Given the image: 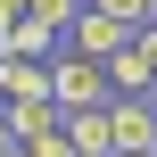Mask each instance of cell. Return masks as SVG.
Masks as SVG:
<instances>
[{
  "instance_id": "cell-1",
  "label": "cell",
  "mask_w": 157,
  "mask_h": 157,
  "mask_svg": "<svg viewBox=\"0 0 157 157\" xmlns=\"http://www.w3.org/2000/svg\"><path fill=\"white\" fill-rule=\"evenodd\" d=\"M50 99H58V116H66V108H108V66L58 50V58H50Z\"/></svg>"
},
{
  "instance_id": "cell-2",
  "label": "cell",
  "mask_w": 157,
  "mask_h": 157,
  "mask_svg": "<svg viewBox=\"0 0 157 157\" xmlns=\"http://www.w3.org/2000/svg\"><path fill=\"white\" fill-rule=\"evenodd\" d=\"M124 41H132V25H116V17H108V8H91V0H83V8H75V25H66V50H75V58H99V66H108Z\"/></svg>"
},
{
  "instance_id": "cell-3",
  "label": "cell",
  "mask_w": 157,
  "mask_h": 157,
  "mask_svg": "<svg viewBox=\"0 0 157 157\" xmlns=\"http://www.w3.org/2000/svg\"><path fill=\"white\" fill-rule=\"evenodd\" d=\"M149 91H157V58L141 50V33H132V41L108 58V99H149Z\"/></svg>"
},
{
  "instance_id": "cell-4",
  "label": "cell",
  "mask_w": 157,
  "mask_h": 157,
  "mask_svg": "<svg viewBox=\"0 0 157 157\" xmlns=\"http://www.w3.org/2000/svg\"><path fill=\"white\" fill-rule=\"evenodd\" d=\"M58 132H66V149H75V157H116L108 108H66V116H58Z\"/></svg>"
},
{
  "instance_id": "cell-5",
  "label": "cell",
  "mask_w": 157,
  "mask_h": 157,
  "mask_svg": "<svg viewBox=\"0 0 157 157\" xmlns=\"http://www.w3.org/2000/svg\"><path fill=\"white\" fill-rule=\"evenodd\" d=\"M108 132H116V149H157L149 99H108Z\"/></svg>"
},
{
  "instance_id": "cell-6",
  "label": "cell",
  "mask_w": 157,
  "mask_h": 157,
  "mask_svg": "<svg viewBox=\"0 0 157 157\" xmlns=\"http://www.w3.org/2000/svg\"><path fill=\"white\" fill-rule=\"evenodd\" d=\"M0 116H8V141H17V149H33V141L58 132V99H17V108H0Z\"/></svg>"
},
{
  "instance_id": "cell-7",
  "label": "cell",
  "mask_w": 157,
  "mask_h": 157,
  "mask_svg": "<svg viewBox=\"0 0 157 157\" xmlns=\"http://www.w3.org/2000/svg\"><path fill=\"white\" fill-rule=\"evenodd\" d=\"M17 99H50V66L41 58H0V108Z\"/></svg>"
},
{
  "instance_id": "cell-8",
  "label": "cell",
  "mask_w": 157,
  "mask_h": 157,
  "mask_svg": "<svg viewBox=\"0 0 157 157\" xmlns=\"http://www.w3.org/2000/svg\"><path fill=\"white\" fill-rule=\"evenodd\" d=\"M58 50H66V41H58V33H41V25H33V17H17V25H8V33H0V58H41V66H50V58H58Z\"/></svg>"
},
{
  "instance_id": "cell-9",
  "label": "cell",
  "mask_w": 157,
  "mask_h": 157,
  "mask_svg": "<svg viewBox=\"0 0 157 157\" xmlns=\"http://www.w3.org/2000/svg\"><path fill=\"white\" fill-rule=\"evenodd\" d=\"M75 8H83V0H25V17H33L41 33H58V41H66V25H75Z\"/></svg>"
},
{
  "instance_id": "cell-10",
  "label": "cell",
  "mask_w": 157,
  "mask_h": 157,
  "mask_svg": "<svg viewBox=\"0 0 157 157\" xmlns=\"http://www.w3.org/2000/svg\"><path fill=\"white\" fill-rule=\"evenodd\" d=\"M91 8H108V17H116V25H132V33L157 17V0H91Z\"/></svg>"
},
{
  "instance_id": "cell-11",
  "label": "cell",
  "mask_w": 157,
  "mask_h": 157,
  "mask_svg": "<svg viewBox=\"0 0 157 157\" xmlns=\"http://www.w3.org/2000/svg\"><path fill=\"white\" fill-rule=\"evenodd\" d=\"M25 157H75V149H66V132H50V141H33Z\"/></svg>"
},
{
  "instance_id": "cell-12",
  "label": "cell",
  "mask_w": 157,
  "mask_h": 157,
  "mask_svg": "<svg viewBox=\"0 0 157 157\" xmlns=\"http://www.w3.org/2000/svg\"><path fill=\"white\" fill-rule=\"evenodd\" d=\"M17 17H25V0H0V33H8V25H17Z\"/></svg>"
},
{
  "instance_id": "cell-13",
  "label": "cell",
  "mask_w": 157,
  "mask_h": 157,
  "mask_svg": "<svg viewBox=\"0 0 157 157\" xmlns=\"http://www.w3.org/2000/svg\"><path fill=\"white\" fill-rule=\"evenodd\" d=\"M141 50H149V58H157V17H149V25H141Z\"/></svg>"
},
{
  "instance_id": "cell-14",
  "label": "cell",
  "mask_w": 157,
  "mask_h": 157,
  "mask_svg": "<svg viewBox=\"0 0 157 157\" xmlns=\"http://www.w3.org/2000/svg\"><path fill=\"white\" fill-rule=\"evenodd\" d=\"M8 149H17V141H8V116H0V157H8Z\"/></svg>"
},
{
  "instance_id": "cell-15",
  "label": "cell",
  "mask_w": 157,
  "mask_h": 157,
  "mask_svg": "<svg viewBox=\"0 0 157 157\" xmlns=\"http://www.w3.org/2000/svg\"><path fill=\"white\" fill-rule=\"evenodd\" d=\"M116 157H157V149H116Z\"/></svg>"
},
{
  "instance_id": "cell-16",
  "label": "cell",
  "mask_w": 157,
  "mask_h": 157,
  "mask_svg": "<svg viewBox=\"0 0 157 157\" xmlns=\"http://www.w3.org/2000/svg\"><path fill=\"white\" fill-rule=\"evenodd\" d=\"M149 116H157V91H149Z\"/></svg>"
}]
</instances>
